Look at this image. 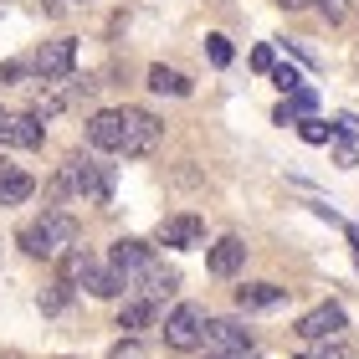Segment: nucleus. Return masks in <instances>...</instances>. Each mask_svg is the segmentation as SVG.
<instances>
[{
	"label": "nucleus",
	"instance_id": "obj_1",
	"mask_svg": "<svg viewBox=\"0 0 359 359\" xmlns=\"http://www.w3.org/2000/svg\"><path fill=\"white\" fill-rule=\"evenodd\" d=\"M108 201L113 195V175H108V165H97V159H88V154H72L67 165L57 170V180H52V201Z\"/></svg>",
	"mask_w": 359,
	"mask_h": 359
},
{
	"label": "nucleus",
	"instance_id": "obj_2",
	"mask_svg": "<svg viewBox=\"0 0 359 359\" xmlns=\"http://www.w3.org/2000/svg\"><path fill=\"white\" fill-rule=\"evenodd\" d=\"M21 247L31 257H41V262H52V257H62L67 247H77V221L52 205V210H41V221H31L21 231Z\"/></svg>",
	"mask_w": 359,
	"mask_h": 359
},
{
	"label": "nucleus",
	"instance_id": "obj_3",
	"mask_svg": "<svg viewBox=\"0 0 359 359\" xmlns=\"http://www.w3.org/2000/svg\"><path fill=\"white\" fill-rule=\"evenodd\" d=\"M165 344L180 349V354H190V349L205 344V308H201V303H175V308H170V318H165Z\"/></svg>",
	"mask_w": 359,
	"mask_h": 359
},
{
	"label": "nucleus",
	"instance_id": "obj_4",
	"mask_svg": "<svg viewBox=\"0 0 359 359\" xmlns=\"http://www.w3.org/2000/svg\"><path fill=\"white\" fill-rule=\"evenodd\" d=\"M154 144H159V118L144 108H123V154L144 159V154H154Z\"/></svg>",
	"mask_w": 359,
	"mask_h": 359
},
{
	"label": "nucleus",
	"instance_id": "obj_5",
	"mask_svg": "<svg viewBox=\"0 0 359 359\" xmlns=\"http://www.w3.org/2000/svg\"><path fill=\"white\" fill-rule=\"evenodd\" d=\"M339 329H344V308L339 303H318V308H308V313L298 318V339H308V344H323V339H334Z\"/></svg>",
	"mask_w": 359,
	"mask_h": 359
},
{
	"label": "nucleus",
	"instance_id": "obj_6",
	"mask_svg": "<svg viewBox=\"0 0 359 359\" xmlns=\"http://www.w3.org/2000/svg\"><path fill=\"white\" fill-rule=\"evenodd\" d=\"M77 67V41H46L36 52V77L41 83H67Z\"/></svg>",
	"mask_w": 359,
	"mask_h": 359
},
{
	"label": "nucleus",
	"instance_id": "obj_7",
	"mask_svg": "<svg viewBox=\"0 0 359 359\" xmlns=\"http://www.w3.org/2000/svg\"><path fill=\"white\" fill-rule=\"evenodd\" d=\"M0 149H41V118L0 113Z\"/></svg>",
	"mask_w": 359,
	"mask_h": 359
},
{
	"label": "nucleus",
	"instance_id": "obj_8",
	"mask_svg": "<svg viewBox=\"0 0 359 359\" xmlns=\"http://www.w3.org/2000/svg\"><path fill=\"white\" fill-rule=\"evenodd\" d=\"M88 139L93 149H108V154H123V108H103L88 118Z\"/></svg>",
	"mask_w": 359,
	"mask_h": 359
},
{
	"label": "nucleus",
	"instance_id": "obj_9",
	"mask_svg": "<svg viewBox=\"0 0 359 359\" xmlns=\"http://www.w3.org/2000/svg\"><path fill=\"white\" fill-rule=\"evenodd\" d=\"M201 236H205L201 216H170V221H159V231H154V241H159V247H175V252L201 247Z\"/></svg>",
	"mask_w": 359,
	"mask_h": 359
},
{
	"label": "nucleus",
	"instance_id": "obj_10",
	"mask_svg": "<svg viewBox=\"0 0 359 359\" xmlns=\"http://www.w3.org/2000/svg\"><path fill=\"white\" fill-rule=\"evenodd\" d=\"M108 262H113V267H118V272L128 277V283H134V277H139L144 267H149V262H154V247H149V241H139V236H123V241H113V252H108Z\"/></svg>",
	"mask_w": 359,
	"mask_h": 359
},
{
	"label": "nucleus",
	"instance_id": "obj_11",
	"mask_svg": "<svg viewBox=\"0 0 359 359\" xmlns=\"http://www.w3.org/2000/svg\"><path fill=\"white\" fill-rule=\"evenodd\" d=\"M241 262H247V241H241V236H221L216 247L205 252V267L216 272V277H236Z\"/></svg>",
	"mask_w": 359,
	"mask_h": 359
},
{
	"label": "nucleus",
	"instance_id": "obj_12",
	"mask_svg": "<svg viewBox=\"0 0 359 359\" xmlns=\"http://www.w3.org/2000/svg\"><path fill=\"white\" fill-rule=\"evenodd\" d=\"M31 190H36V180L0 154V205H21V201H31Z\"/></svg>",
	"mask_w": 359,
	"mask_h": 359
},
{
	"label": "nucleus",
	"instance_id": "obj_13",
	"mask_svg": "<svg viewBox=\"0 0 359 359\" xmlns=\"http://www.w3.org/2000/svg\"><path fill=\"white\" fill-rule=\"evenodd\" d=\"M205 344H210V354H221V349H247L252 334L241 329L236 318H205Z\"/></svg>",
	"mask_w": 359,
	"mask_h": 359
},
{
	"label": "nucleus",
	"instance_id": "obj_14",
	"mask_svg": "<svg viewBox=\"0 0 359 359\" xmlns=\"http://www.w3.org/2000/svg\"><path fill=\"white\" fill-rule=\"evenodd\" d=\"M287 298V287H277V283H247V287H236V308L241 313H262V308H277Z\"/></svg>",
	"mask_w": 359,
	"mask_h": 359
},
{
	"label": "nucleus",
	"instance_id": "obj_15",
	"mask_svg": "<svg viewBox=\"0 0 359 359\" xmlns=\"http://www.w3.org/2000/svg\"><path fill=\"white\" fill-rule=\"evenodd\" d=\"M139 298H149V303H159V298H170V292L180 287V277H175V267H159V262H149L139 277Z\"/></svg>",
	"mask_w": 359,
	"mask_h": 359
},
{
	"label": "nucleus",
	"instance_id": "obj_16",
	"mask_svg": "<svg viewBox=\"0 0 359 359\" xmlns=\"http://www.w3.org/2000/svg\"><path fill=\"white\" fill-rule=\"evenodd\" d=\"M83 287L93 292V298H118V292L128 287V277H123L118 267H97V262H88V272H83Z\"/></svg>",
	"mask_w": 359,
	"mask_h": 359
},
{
	"label": "nucleus",
	"instance_id": "obj_17",
	"mask_svg": "<svg viewBox=\"0 0 359 359\" xmlns=\"http://www.w3.org/2000/svg\"><path fill=\"white\" fill-rule=\"evenodd\" d=\"M149 93L185 97V93H190V77H185V72H175V67H165V62H154V67H149Z\"/></svg>",
	"mask_w": 359,
	"mask_h": 359
},
{
	"label": "nucleus",
	"instance_id": "obj_18",
	"mask_svg": "<svg viewBox=\"0 0 359 359\" xmlns=\"http://www.w3.org/2000/svg\"><path fill=\"white\" fill-rule=\"evenodd\" d=\"M154 313H159V303H149V298H134V303H123L118 329H149V323H154Z\"/></svg>",
	"mask_w": 359,
	"mask_h": 359
},
{
	"label": "nucleus",
	"instance_id": "obj_19",
	"mask_svg": "<svg viewBox=\"0 0 359 359\" xmlns=\"http://www.w3.org/2000/svg\"><path fill=\"white\" fill-rule=\"evenodd\" d=\"M287 97H292V103H283V108L272 113L277 123H292V118H298V113H313V93H308V88H298V93H287Z\"/></svg>",
	"mask_w": 359,
	"mask_h": 359
},
{
	"label": "nucleus",
	"instance_id": "obj_20",
	"mask_svg": "<svg viewBox=\"0 0 359 359\" xmlns=\"http://www.w3.org/2000/svg\"><path fill=\"white\" fill-rule=\"evenodd\" d=\"M67 298H72V283H62V277H57L52 292L41 298V313H62V308H67Z\"/></svg>",
	"mask_w": 359,
	"mask_h": 359
},
{
	"label": "nucleus",
	"instance_id": "obj_21",
	"mask_svg": "<svg viewBox=\"0 0 359 359\" xmlns=\"http://www.w3.org/2000/svg\"><path fill=\"white\" fill-rule=\"evenodd\" d=\"M298 134H303V144H329V123L323 118H303Z\"/></svg>",
	"mask_w": 359,
	"mask_h": 359
},
{
	"label": "nucleus",
	"instance_id": "obj_22",
	"mask_svg": "<svg viewBox=\"0 0 359 359\" xmlns=\"http://www.w3.org/2000/svg\"><path fill=\"white\" fill-rule=\"evenodd\" d=\"M205 57L216 62V67H226V62H231V41L226 36H205Z\"/></svg>",
	"mask_w": 359,
	"mask_h": 359
},
{
	"label": "nucleus",
	"instance_id": "obj_23",
	"mask_svg": "<svg viewBox=\"0 0 359 359\" xmlns=\"http://www.w3.org/2000/svg\"><path fill=\"white\" fill-rule=\"evenodd\" d=\"M272 83L283 88V93H298V88H303V77L292 72V67H272Z\"/></svg>",
	"mask_w": 359,
	"mask_h": 359
},
{
	"label": "nucleus",
	"instance_id": "obj_24",
	"mask_svg": "<svg viewBox=\"0 0 359 359\" xmlns=\"http://www.w3.org/2000/svg\"><path fill=\"white\" fill-rule=\"evenodd\" d=\"M313 359H349V349H344V344H329V339H323V344L313 349Z\"/></svg>",
	"mask_w": 359,
	"mask_h": 359
},
{
	"label": "nucleus",
	"instance_id": "obj_25",
	"mask_svg": "<svg viewBox=\"0 0 359 359\" xmlns=\"http://www.w3.org/2000/svg\"><path fill=\"white\" fill-rule=\"evenodd\" d=\"M313 6L329 15V21H344V0H313Z\"/></svg>",
	"mask_w": 359,
	"mask_h": 359
},
{
	"label": "nucleus",
	"instance_id": "obj_26",
	"mask_svg": "<svg viewBox=\"0 0 359 359\" xmlns=\"http://www.w3.org/2000/svg\"><path fill=\"white\" fill-rule=\"evenodd\" d=\"M205 359H262V354L247 344V349H221V354H205Z\"/></svg>",
	"mask_w": 359,
	"mask_h": 359
},
{
	"label": "nucleus",
	"instance_id": "obj_27",
	"mask_svg": "<svg viewBox=\"0 0 359 359\" xmlns=\"http://www.w3.org/2000/svg\"><path fill=\"white\" fill-rule=\"evenodd\" d=\"M252 67H257V72H272V46H257V52H252Z\"/></svg>",
	"mask_w": 359,
	"mask_h": 359
},
{
	"label": "nucleus",
	"instance_id": "obj_28",
	"mask_svg": "<svg viewBox=\"0 0 359 359\" xmlns=\"http://www.w3.org/2000/svg\"><path fill=\"white\" fill-rule=\"evenodd\" d=\"M334 128L349 139V134H359V118H354V113H339V123H334Z\"/></svg>",
	"mask_w": 359,
	"mask_h": 359
},
{
	"label": "nucleus",
	"instance_id": "obj_29",
	"mask_svg": "<svg viewBox=\"0 0 359 359\" xmlns=\"http://www.w3.org/2000/svg\"><path fill=\"white\" fill-rule=\"evenodd\" d=\"M26 67H21V62H6V67H0V83H15V77H21Z\"/></svg>",
	"mask_w": 359,
	"mask_h": 359
},
{
	"label": "nucleus",
	"instance_id": "obj_30",
	"mask_svg": "<svg viewBox=\"0 0 359 359\" xmlns=\"http://www.w3.org/2000/svg\"><path fill=\"white\" fill-rule=\"evenodd\" d=\"M283 11H303V6H313V0H277Z\"/></svg>",
	"mask_w": 359,
	"mask_h": 359
},
{
	"label": "nucleus",
	"instance_id": "obj_31",
	"mask_svg": "<svg viewBox=\"0 0 359 359\" xmlns=\"http://www.w3.org/2000/svg\"><path fill=\"white\" fill-rule=\"evenodd\" d=\"M298 359H313V354H298Z\"/></svg>",
	"mask_w": 359,
	"mask_h": 359
}]
</instances>
